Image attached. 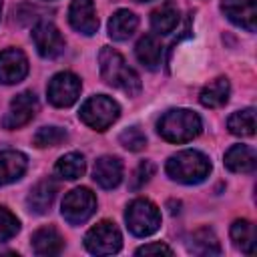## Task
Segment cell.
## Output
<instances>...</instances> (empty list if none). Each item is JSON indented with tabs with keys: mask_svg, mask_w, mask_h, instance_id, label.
Masks as SVG:
<instances>
[{
	"mask_svg": "<svg viewBox=\"0 0 257 257\" xmlns=\"http://www.w3.org/2000/svg\"><path fill=\"white\" fill-rule=\"evenodd\" d=\"M0 14H2V0H0Z\"/></svg>",
	"mask_w": 257,
	"mask_h": 257,
	"instance_id": "cell-32",
	"label": "cell"
},
{
	"mask_svg": "<svg viewBox=\"0 0 257 257\" xmlns=\"http://www.w3.org/2000/svg\"><path fill=\"white\" fill-rule=\"evenodd\" d=\"M98 68H100V76L104 78L106 84H110L126 94H139V90H141L139 74L124 62V58L114 48L104 46L100 50Z\"/></svg>",
	"mask_w": 257,
	"mask_h": 257,
	"instance_id": "cell-1",
	"label": "cell"
},
{
	"mask_svg": "<svg viewBox=\"0 0 257 257\" xmlns=\"http://www.w3.org/2000/svg\"><path fill=\"white\" fill-rule=\"evenodd\" d=\"M92 179L102 189H114L122 179V165L116 157H100L94 163Z\"/></svg>",
	"mask_w": 257,
	"mask_h": 257,
	"instance_id": "cell-14",
	"label": "cell"
},
{
	"mask_svg": "<svg viewBox=\"0 0 257 257\" xmlns=\"http://www.w3.org/2000/svg\"><path fill=\"white\" fill-rule=\"evenodd\" d=\"M38 110V100H36V94L30 92V90H24L20 94H16L10 102V108L2 120V124L6 128H18L26 122H30L34 118Z\"/></svg>",
	"mask_w": 257,
	"mask_h": 257,
	"instance_id": "cell-10",
	"label": "cell"
},
{
	"mask_svg": "<svg viewBox=\"0 0 257 257\" xmlns=\"http://www.w3.org/2000/svg\"><path fill=\"white\" fill-rule=\"evenodd\" d=\"M139 26V18L131 10H116L108 20V34L112 40H126Z\"/></svg>",
	"mask_w": 257,
	"mask_h": 257,
	"instance_id": "cell-22",
	"label": "cell"
},
{
	"mask_svg": "<svg viewBox=\"0 0 257 257\" xmlns=\"http://www.w3.org/2000/svg\"><path fill=\"white\" fill-rule=\"evenodd\" d=\"M227 126L237 137H253V133H255V110L253 108H243V110L233 112L227 118Z\"/></svg>",
	"mask_w": 257,
	"mask_h": 257,
	"instance_id": "cell-26",
	"label": "cell"
},
{
	"mask_svg": "<svg viewBox=\"0 0 257 257\" xmlns=\"http://www.w3.org/2000/svg\"><path fill=\"white\" fill-rule=\"evenodd\" d=\"M255 151L247 145H233L225 153V167L233 173H251L255 171Z\"/></svg>",
	"mask_w": 257,
	"mask_h": 257,
	"instance_id": "cell-18",
	"label": "cell"
},
{
	"mask_svg": "<svg viewBox=\"0 0 257 257\" xmlns=\"http://www.w3.org/2000/svg\"><path fill=\"white\" fill-rule=\"evenodd\" d=\"M62 237L54 227H42L32 235V247L38 255H56L62 251Z\"/></svg>",
	"mask_w": 257,
	"mask_h": 257,
	"instance_id": "cell-20",
	"label": "cell"
},
{
	"mask_svg": "<svg viewBox=\"0 0 257 257\" xmlns=\"http://www.w3.org/2000/svg\"><path fill=\"white\" fill-rule=\"evenodd\" d=\"M157 131L169 143H187L201 133V118L193 110L173 108L161 116V120L157 122Z\"/></svg>",
	"mask_w": 257,
	"mask_h": 257,
	"instance_id": "cell-2",
	"label": "cell"
},
{
	"mask_svg": "<svg viewBox=\"0 0 257 257\" xmlns=\"http://www.w3.org/2000/svg\"><path fill=\"white\" fill-rule=\"evenodd\" d=\"M56 191H58V187H56L54 181H50V179L38 181V183L30 189V195H28V199H26L30 211H34V213H38V215L46 213V211L50 209L54 197H56Z\"/></svg>",
	"mask_w": 257,
	"mask_h": 257,
	"instance_id": "cell-17",
	"label": "cell"
},
{
	"mask_svg": "<svg viewBox=\"0 0 257 257\" xmlns=\"http://www.w3.org/2000/svg\"><path fill=\"white\" fill-rule=\"evenodd\" d=\"M167 173L173 181H179L185 185H195L209 177L211 163L199 151H181L167 161Z\"/></svg>",
	"mask_w": 257,
	"mask_h": 257,
	"instance_id": "cell-3",
	"label": "cell"
},
{
	"mask_svg": "<svg viewBox=\"0 0 257 257\" xmlns=\"http://www.w3.org/2000/svg\"><path fill=\"white\" fill-rule=\"evenodd\" d=\"M68 20L74 30L90 36L98 30V16L92 0H72L68 8Z\"/></svg>",
	"mask_w": 257,
	"mask_h": 257,
	"instance_id": "cell-12",
	"label": "cell"
},
{
	"mask_svg": "<svg viewBox=\"0 0 257 257\" xmlns=\"http://www.w3.org/2000/svg\"><path fill=\"white\" fill-rule=\"evenodd\" d=\"M66 139V131L60 126H42L34 135V145L36 147H56Z\"/></svg>",
	"mask_w": 257,
	"mask_h": 257,
	"instance_id": "cell-27",
	"label": "cell"
},
{
	"mask_svg": "<svg viewBox=\"0 0 257 257\" xmlns=\"http://www.w3.org/2000/svg\"><path fill=\"white\" fill-rule=\"evenodd\" d=\"M32 42L42 58H56L64 50V38L52 22H38L32 28Z\"/></svg>",
	"mask_w": 257,
	"mask_h": 257,
	"instance_id": "cell-9",
	"label": "cell"
},
{
	"mask_svg": "<svg viewBox=\"0 0 257 257\" xmlns=\"http://www.w3.org/2000/svg\"><path fill=\"white\" fill-rule=\"evenodd\" d=\"M135 54L139 58V62L143 66H147L149 70H157L161 66V60H163V46H161V40L155 36V34H145L137 46H135Z\"/></svg>",
	"mask_w": 257,
	"mask_h": 257,
	"instance_id": "cell-16",
	"label": "cell"
},
{
	"mask_svg": "<svg viewBox=\"0 0 257 257\" xmlns=\"http://www.w3.org/2000/svg\"><path fill=\"white\" fill-rule=\"evenodd\" d=\"M28 74V58L18 48H6L0 52V82L16 84Z\"/></svg>",
	"mask_w": 257,
	"mask_h": 257,
	"instance_id": "cell-11",
	"label": "cell"
},
{
	"mask_svg": "<svg viewBox=\"0 0 257 257\" xmlns=\"http://www.w3.org/2000/svg\"><path fill=\"white\" fill-rule=\"evenodd\" d=\"M221 10L235 26L245 28L249 32L255 30V20H257L255 0H221Z\"/></svg>",
	"mask_w": 257,
	"mask_h": 257,
	"instance_id": "cell-13",
	"label": "cell"
},
{
	"mask_svg": "<svg viewBox=\"0 0 257 257\" xmlns=\"http://www.w3.org/2000/svg\"><path fill=\"white\" fill-rule=\"evenodd\" d=\"M78 114H80V120L84 124H88L90 128L106 131L118 118L120 108L112 98H108L104 94H98V96H90L88 100H84Z\"/></svg>",
	"mask_w": 257,
	"mask_h": 257,
	"instance_id": "cell-5",
	"label": "cell"
},
{
	"mask_svg": "<svg viewBox=\"0 0 257 257\" xmlns=\"http://www.w3.org/2000/svg\"><path fill=\"white\" fill-rule=\"evenodd\" d=\"M229 92H231L229 80L225 76H219V78H215V80H211L209 84L203 86V90L199 94V100L207 108H219L229 100Z\"/></svg>",
	"mask_w": 257,
	"mask_h": 257,
	"instance_id": "cell-19",
	"label": "cell"
},
{
	"mask_svg": "<svg viewBox=\"0 0 257 257\" xmlns=\"http://www.w3.org/2000/svg\"><path fill=\"white\" fill-rule=\"evenodd\" d=\"M84 245L90 253L94 255H112L120 249L122 245V237L120 231L116 229L114 223L110 221H100L98 225H94L86 237H84Z\"/></svg>",
	"mask_w": 257,
	"mask_h": 257,
	"instance_id": "cell-7",
	"label": "cell"
},
{
	"mask_svg": "<svg viewBox=\"0 0 257 257\" xmlns=\"http://www.w3.org/2000/svg\"><path fill=\"white\" fill-rule=\"evenodd\" d=\"M26 167L28 159L20 151H0V185H8L20 179Z\"/></svg>",
	"mask_w": 257,
	"mask_h": 257,
	"instance_id": "cell-15",
	"label": "cell"
},
{
	"mask_svg": "<svg viewBox=\"0 0 257 257\" xmlns=\"http://www.w3.org/2000/svg\"><path fill=\"white\" fill-rule=\"evenodd\" d=\"M231 239L235 247H239L243 253H253L255 251V227L247 219H239L231 225Z\"/></svg>",
	"mask_w": 257,
	"mask_h": 257,
	"instance_id": "cell-24",
	"label": "cell"
},
{
	"mask_svg": "<svg viewBox=\"0 0 257 257\" xmlns=\"http://www.w3.org/2000/svg\"><path fill=\"white\" fill-rule=\"evenodd\" d=\"M179 24V8L173 2L161 4L151 14V26L159 34H171Z\"/></svg>",
	"mask_w": 257,
	"mask_h": 257,
	"instance_id": "cell-21",
	"label": "cell"
},
{
	"mask_svg": "<svg viewBox=\"0 0 257 257\" xmlns=\"http://www.w3.org/2000/svg\"><path fill=\"white\" fill-rule=\"evenodd\" d=\"M118 141H120V145H122L124 149H128V151H141V149L147 147V137H145V133H143L139 126H128V128H124V131L120 133Z\"/></svg>",
	"mask_w": 257,
	"mask_h": 257,
	"instance_id": "cell-28",
	"label": "cell"
},
{
	"mask_svg": "<svg viewBox=\"0 0 257 257\" xmlns=\"http://www.w3.org/2000/svg\"><path fill=\"white\" fill-rule=\"evenodd\" d=\"M84 169H86V163H84V157L80 153H68V155L60 157L56 161V167H54L56 175L66 179V181H74V179L82 177Z\"/></svg>",
	"mask_w": 257,
	"mask_h": 257,
	"instance_id": "cell-25",
	"label": "cell"
},
{
	"mask_svg": "<svg viewBox=\"0 0 257 257\" xmlns=\"http://www.w3.org/2000/svg\"><path fill=\"white\" fill-rule=\"evenodd\" d=\"M153 173H155V165L151 163V161H143L139 167H137V171H135V179H133V189H139V187H143L151 177H153Z\"/></svg>",
	"mask_w": 257,
	"mask_h": 257,
	"instance_id": "cell-30",
	"label": "cell"
},
{
	"mask_svg": "<svg viewBox=\"0 0 257 257\" xmlns=\"http://www.w3.org/2000/svg\"><path fill=\"white\" fill-rule=\"evenodd\" d=\"M46 94L54 106H60V108L70 106L76 102L80 94V78L72 72H58L50 78Z\"/></svg>",
	"mask_w": 257,
	"mask_h": 257,
	"instance_id": "cell-8",
	"label": "cell"
},
{
	"mask_svg": "<svg viewBox=\"0 0 257 257\" xmlns=\"http://www.w3.org/2000/svg\"><path fill=\"white\" fill-rule=\"evenodd\" d=\"M161 255V253H165V255H173V251H171V247H167L165 243H149V245H143V247H139L137 249V255Z\"/></svg>",
	"mask_w": 257,
	"mask_h": 257,
	"instance_id": "cell-31",
	"label": "cell"
},
{
	"mask_svg": "<svg viewBox=\"0 0 257 257\" xmlns=\"http://www.w3.org/2000/svg\"><path fill=\"white\" fill-rule=\"evenodd\" d=\"M143 2H147V0H143Z\"/></svg>",
	"mask_w": 257,
	"mask_h": 257,
	"instance_id": "cell-33",
	"label": "cell"
},
{
	"mask_svg": "<svg viewBox=\"0 0 257 257\" xmlns=\"http://www.w3.org/2000/svg\"><path fill=\"white\" fill-rule=\"evenodd\" d=\"M20 229V223L16 219V215H12L6 207L0 205V241H8L12 239Z\"/></svg>",
	"mask_w": 257,
	"mask_h": 257,
	"instance_id": "cell-29",
	"label": "cell"
},
{
	"mask_svg": "<svg viewBox=\"0 0 257 257\" xmlns=\"http://www.w3.org/2000/svg\"><path fill=\"white\" fill-rule=\"evenodd\" d=\"M189 251L195 253V255H219L221 253V245H219L215 233L211 229L203 227V229H197L191 235Z\"/></svg>",
	"mask_w": 257,
	"mask_h": 257,
	"instance_id": "cell-23",
	"label": "cell"
},
{
	"mask_svg": "<svg viewBox=\"0 0 257 257\" xmlns=\"http://www.w3.org/2000/svg\"><path fill=\"white\" fill-rule=\"evenodd\" d=\"M126 227L137 237L153 235L161 227V211L149 199H135L124 213Z\"/></svg>",
	"mask_w": 257,
	"mask_h": 257,
	"instance_id": "cell-4",
	"label": "cell"
},
{
	"mask_svg": "<svg viewBox=\"0 0 257 257\" xmlns=\"http://www.w3.org/2000/svg\"><path fill=\"white\" fill-rule=\"evenodd\" d=\"M94 209H96V197L86 187L72 189L62 199V217L72 225L84 223L94 213Z\"/></svg>",
	"mask_w": 257,
	"mask_h": 257,
	"instance_id": "cell-6",
	"label": "cell"
}]
</instances>
